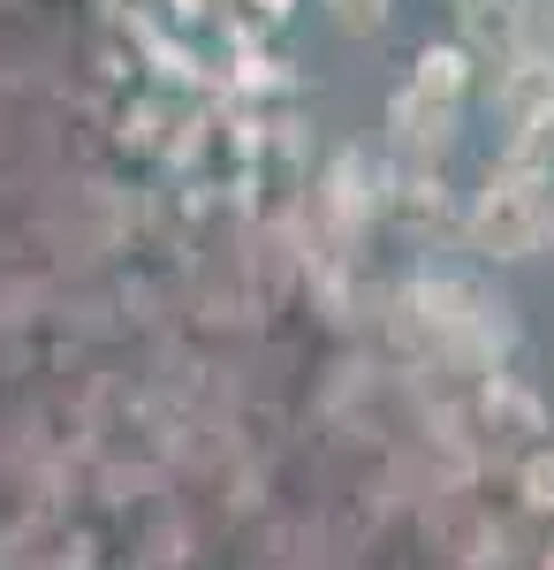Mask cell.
Listing matches in <instances>:
<instances>
[{
	"label": "cell",
	"mask_w": 554,
	"mask_h": 570,
	"mask_svg": "<svg viewBox=\"0 0 554 570\" xmlns=\"http://www.w3.org/2000/svg\"><path fill=\"white\" fill-rule=\"evenodd\" d=\"M554 228V206H547V183L524 176V168H494L478 183V198L464 206V244L478 259L510 266V259H532Z\"/></svg>",
	"instance_id": "6da1fadb"
},
{
	"label": "cell",
	"mask_w": 554,
	"mask_h": 570,
	"mask_svg": "<svg viewBox=\"0 0 554 570\" xmlns=\"http://www.w3.org/2000/svg\"><path fill=\"white\" fill-rule=\"evenodd\" d=\"M494 107H502V122H510L516 137L554 130V53H516L510 69H502Z\"/></svg>",
	"instance_id": "7a4b0ae2"
},
{
	"label": "cell",
	"mask_w": 554,
	"mask_h": 570,
	"mask_svg": "<svg viewBox=\"0 0 554 570\" xmlns=\"http://www.w3.org/2000/svg\"><path fill=\"white\" fill-rule=\"evenodd\" d=\"M387 130H395V145H403V153L441 160V153L456 145V107H441V99H426L418 85H403L395 99H387Z\"/></svg>",
	"instance_id": "3957f363"
},
{
	"label": "cell",
	"mask_w": 554,
	"mask_h": 570,
	"mask_svg": "<svg viewBox=\"0 0 554 570\" xmlns=\"http://www.w3.org/2000/svg\"><path fill=\"white\" fill-rule=\"evenodd\" d=\"M410 85L426 91V99H441V107H464L471 99V46H418Z\"/></svg>",
	"instance_id": "277c9868"
},
{
	"label": "cell",
	"mask_w": 554,
	"mask_h": 570,
	"mask_svg": "<svg viewBox=\"0 0 554 570\" xmlns=\"http://www.w3.org/2000/svg\"><path fill=\"white\" fill-rule=\"evenodd\" d=\"M327 190H335V220H342V228H357L373 206H387L380 183H373V168H365V153H342L335 176H327Z\"/></svg>",
	"instance_id": "5b68a950"
},
{
	"label": "cell",
	"mask_w": 554,
	"mask_h": 570,
	"mask_svg": "<svg viewBox=\"0 0 554 570\" xmlns=\"http://www.w3.org/2000/svg\"><path fill=\"white\" fill-rule=\"evenodd\" d=\"M387 214L410 220V228H441V214H448V198H441V176H395V190H387Z\"/></svg>",
	"instance_id": "8992f818"
},
{
	"label": "cell",
	"mask_w": 554,
	"mask_h": 570,
	"mask_svg": "<svg viewBox=\"0 0 554 570\" xmlns=\"http://www.w3.org/2000/svg\"><path fill=\"white\" fill-rule=\"evenodd\" d=\"M516 494H524L532 510H554V449H532V456H524V472H516Z\"/></svg>",
	"instance_id": "52a82bcc"
},
{
	"label": "cell",
	"mask_w": 554,
	"mask_h": 570,
	"mask_svg": "<svg viewBox=\"0 0 554 570\" xmlns=\"http://www.w3.org/2000/svg\"><path fill=\"white\" fill-rule=\"evenodd\" d=\"M387 8H395V0H327V16H335V23L349 31V39L380 31V23H387Z\"/></svg>",
	"instance_id": "ba28073f"
},
{
	"label": "cell",
	"mask_w": 554,
	"mask_h": 570,
	"mask_svg": "<svg viewBox=\"0 0 554 570\" xmlns=\"http://www.w3.org/2000/svg\"><path fill=\"white\" fill-rule=\"evenodd\" d=\"M540 8H554V0H532V16H540Z\"/></svg>",
	"instance_id": "9c48e42d"
}]
</instances>
